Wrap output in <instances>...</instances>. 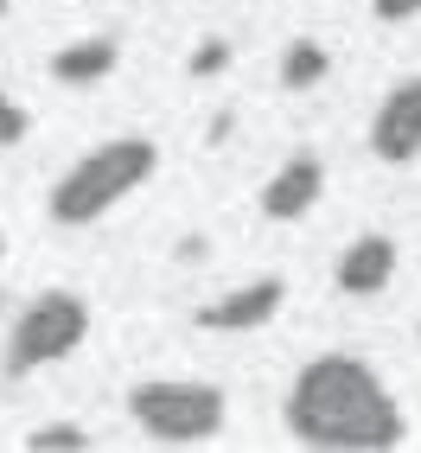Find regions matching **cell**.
Masks as SVG:
<instances>
[{
	"label": "cell",
	"mask_w": 421,
	"mask_h": 453,
	"mask_svg": "<svg viewBox=\"0 0 421 453\" xmlns=\"http://www.w3.org/2000/svg\"><path fill=\"white\" fill-rule=\"evenodd\" d=\"M281 415L294 441L333 447V453H389L409 441V415L396 389L351 351H325L313 365H300Z\"/></svg>",
	"instance_id": "1"
},
{
	"label": "cell",
	"mask_w": 421,
	"mask_h": 453,
	"mask_svg": "<svg viewBox=\"0 0 421 453\" xmlns=\"http://www.w3.org/2000/svg\"><path fill=\"white\" fill-rule=\"evenodd\" d=\"M154 173H160V141H147V134L96 141V147H89V154L51 186L45 211H51L57 230H89V224H103L122 198H134Z\"/></svg>",
	"instance_id": "2"
},
{
	"label": "cell",
	"mask_w": 421,
	"mask_h": 453,
	"mask_svg": "<svg viewBox=\"0 0 421 453\" xmlns=\"http://www.w3.org/2000/svg\"><path fill=\"white\" fill-rule=\"evenodd\" d=\"M128 415L141 434H154L166 447H198L224 428L230 396L218 383H198V377H141L128 389Z\"/></svg>",
	"instance_id": "3"
},
{
	"label": "cell",
	"mask_w": 421,
	"mask_h": 453,
	"mask_svg": "<svg viewBox=\"0 0 421 453\" xmlns=\"http://www.w3.org/2000/svg\"><path fill=\"white\" fill-rule=\"evenodd\" d=\"M89 326H96V313H89L83 294H71V288L39 294L33 307L13 319V332H7V377L26 383V377L51 371V365H65L71 351H83Z\"/></svg>",
	"instance_id": "4"
},
{
	"label": "cell",
	"mask_w": 421,
	"mask_h": 453,
	"mask_svg": "<svg viewBox=\"0 0 421 453\" xmlns=\"http://www.w3.org/2000/svg\"><path fill=\"white\" fill-rule=\"evenodd\" d=\"M371 154L383 166H409L421 154V77H402L371 115Z\"/></svg>",
	"instance_id": "5"
},
{
	"label": "cell",
	"mask_w": 421,
	"mask_h": 453,
	"mask_svg": "<svg viewBox=\"0 0 421 453\" xmlns=\"http://www.w3.org/2000/svg\"><path fill=\"white\" fill-rule=\"evenodd\" d=\"M325 198V160L319 154H287L275 173H268V186H262V218L268 224H300L307 211Z\"/></svg>",
	"instance_id": "6"
},
{
	"label": "cell",
	"mask_w": 421,
	"mask_h": 453,
	"mask_svg": "<svg viewBox=\"0 0 421 453\" xmlns=\"http://www.w3.org/2000/svg\"><path fill=\"white\" fill-rule=\"evenodd\" d=\"M287 307V281L281 275H256V281H243V288H230L224 300H210V307H198V326L204 332H256V326H268Z\"/></svg>",
	"instance_id": "7"
},
{
	"label": "cell",
	"mask_w": 421,
	"mask_h": 453,
	"mask_svg": "<svg viewBox=\"0 0 421 453\" xmlns=\"http://www.w3.org/2000/svg\"><path fill=\"white\" fill-rule=\"evenodd\" d=\"M396 268H402L396 236L371 230V236H351V243H345L333 281H339V294H351V300H371V294H383L389 281H396Z\"/></svg>",
	"instance_id": "8"
},
{
	"label": "cell",
	"mask_w": 421,
	"mask_h": 453,
	"mask_svg": "<svg viewBox=\"0 0 421 453\" xmlns=\"http://www.w3.org/2000/svg\"><path fill=\"white\" fill-rule=\"evenodd\" d=\"M115 65H122V45L89 33V39H71L65 51H51V83L65 89H96L103 77H115Z\"/></svg>",
	"instance_id": "9"
},
{
	"label": "cell",
	"mask_w": 421,
	"mask_h": 453,
	"mask_svg": "<svg viewBox=\"0 0 421 453\" xmlns=\"http://www.w3.org/2000/svg\"><path fill=\"white\" fill-rule=\"evenodd\" d=\"M325 77H333V51H325L319 39H294L287 51H281V89H319Z\"/></svg>",
	"instance_id": "10"
},
{
	"label": "cell",
	"mask_w": 421,
	"mask_h": 453,
	"mask_svg": "<svg viewBox=\"0 0 421 453\" xmlns=\"http://www.w3.org/2000/svg\"><path fill=\"white\" fill-rule=\"evenodd\" d=\"M26 447L33 453H83V447H96V434H89L83 421H45V428L26 434Z\"/></svg>",
	"instance_id": "11"
},
{
	"label": "cell",
	"mask_w": 421,
	"mask_h": 453,
	"mask_svg": "<svg viewBox=\"0 0 421 453\" xmlns=\"http://www.w3.org/2000/svg\"><path fill=\"white\" fill-rule=\"evenodd\" d=\"M26 134H33V115H26L19 96H7V89H0V154H7V147H19Z\"/></svg>",
	"instance_id": "12"
},
{
	"label": "cell",
	"mask_w": 421,
	"mask_h": 453,
	"mask_svg": "<svg viewBox=\"0 0 421 453\" xmlns=\"http://www.w3.org/2000/svg\"><path fill=\"white\" fill-rule=\"evenodd\" d=\"M186 71H192V77H224V71H230V45H224V39H198L192 58H186Z\"/></svg>",
	"instance_id": "13"
},
{
	"label": "cell",
	"mask_w": 421,
	"mask_h": 453,
	"mask_svg": "<svg viewBox=\"0 0 421 453\" xmlns=\"http://www.w3.org/2000/svg\"><path fill=\"white\" fill-rule=\"evenodd\" d=\"M371 13H377L383 26H402V19L421 13V0H371Z\"/></svg>",
	"instance_id": "14"
},
{
	"label": "cell",
	"mask_w": 421,
	"mask_h": 453,
	"mask_svg": "<svg viewBox=\"0 0 421 453\" xmlns=\"http://www.w3.org/2000/svg\"><path fill=\"white\" fill-rule=\"evenodd\" d=\"M198 256H210V243H198V236H186V243H179V262H198Z\"/></svg>",
	"instance_id": "15"
},
{
	"label": "cell",
	"mask_w": 421,
	"mask_h": 453,
	"mask_svg": "<svg viewBox=\"0 0 421 453\" xmlns=\"http://www.w3.org/2000/svg\"><path fill=\"white\" fill-rule=\"evenodd\" d=\"M0 256H7V230H0Z\"/></svg>",
	"instance_id": "16"
},
{
	"label": "cell",
	"mask_w": 421,
	"mask_h": 453,
	"mask_svg": "<svg viewBox=\"0 0 421 453\" xmlns=\"http://www.w3.org/2000/svg\"><path fill=\"white\" fill-rule=\"evenodd\" d=\"M0 19H7V0H0Z\"/></svg>",
	"instance_id": "17"
}]
</instances>
